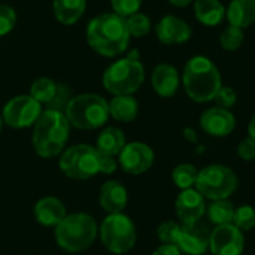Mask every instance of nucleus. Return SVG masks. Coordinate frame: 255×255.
Here are the masks:
<instances>
[{
  "label": "nucleus",
  "instance_id": "obj_37",
  "mask_svg": "<svg viewBox=\"0 0 255 255\" xmlns=\"http://www.w3.org/2000/svg\"><path fill=\"white\" fill-rule=\"evenodd\" d=\"M118 169V160L117 157H111L106 154L99 152V170L103 175H112Z\"/></svg>",
  "mask_w": 255,
  "mask_h": 255
},
{
  "label": "nucleus",
  "instance_id": "obj_4",
  "mask_svg": "<svg viewBox=\"0 0 255 255\" xmlns=\"http://www.w3.org/2000/svg\"><path fill=\"white\" fill-rule=\"evenodd\" d=\"M54 238L58 248L70 254L87 251L99 238V224L85 212L67 214L54 229Z\"/></svg>",
  "mask_w": 255,
  "mask_h": 255
},
{
  "label": "nucleus",
  "instance_id": "obj_6",
  "mask_svg": "<svg viewBox=\"0 0 255 255\" xmlns=\"http://www.w3.org/2000/svg\"><path fill=\"white\" fill-rule=\"evenodd\" d=\"M103 87L112 96L134 94L145 82V67L140 60L120 58L106 67L102 76Z\"/></svg>",
  "mask_w": 255,
  "mask_h": 255
},
{
  "label": "nucleus",
  "instance_id": "obj_30",
  "mask_svg": "<svg viewBox=\"0 0 255 255\" xmlns=\"http://www.w3.org/2000/svg\"><path fill=\"white\" fill-rule=\"evenodd\" d=\"M233 224L241 232H250L255 227V208L251 205H242L236 208Z\"/></svg>",
  "mask_w": 255,
  "mask_h": 255
},
{
  "label": "nucleus",
  "instance_id": "obj_10",
  "mask_svg": "<svg viewBox=\"0 0 255 255\" xmlns=\"http://www.w3.org/2000/svg\"><path fill=\"white\" fill-rule=\"evenodd\" d=\"M42 105L30 94H19L12 97L1 111L3 123L12 128L21 130L33 127L42 115Z\"/></svg>",
  "mask_w": 255,
  "mask_h": 255
},
{
  "label": "nucleus",
  "instance_id": "obj_29",
  "mask_svg": "<svg viewBox=\"0 0 255 255\" xmlns=\"http://www.w3.org/2000/svg\"><path fill=\"white\" fill-rule=\"evenodd\" d=\"M244 42H245V30L235 25H227L220 34V45L227 52H235L241 49Z\"/></svg>",
  "mask_w": 255,
  "mask_h": 255
},
{
  "label": "nucleus",
  "instance_id": "obj_22",
  "mask_svg": "<svg viewBox=\"0 0 255 255\" xmlns=\"http://www.w3.org/2000/svg\"><path fill=\"white\" fill-rule=\"evenodd\" d=\"M126 134L121 128L118 127H105L97 139H96V149L102 154L111 155V157H118L123 148L126 146Z\"/></svg>",
  "mask_w": 255,
  "mask_h": 255
},
{
  "label": "nucleus",
  "instance_id": "obj_24",
  "mask_svg": "<svg viewBox=\"0 0 255 255\" xmlns=\"http://www.w3.org/2000/svg\"><path fill=\"white\" fill-rule=\"evenodd\" d=\"M87 9V0H54L52 10L58 22L64 25L76 24Z\"/></svg>",
  "mask_w": 255,
  "mask_h": 255
},
{
  "label": "nucleus",
  "instance_id": "obj_31",
  "mask_svg": "<svg viewBox=\"0 0 255 255\" xmlns=\"http://www.w3.org/2000/svg\"><path fill=\"white\" fill-rule=\"evenodd\" d=\"M212 102H215V106H218V108L232 109L238 103V93L232 87L221 85V88L218 90V93L215 94Z\"/></svg>",
  "mask_w": 255,
  "mask_h": 255
},
{
  "label": "nucleus",
  "instance_id": "obj_19",
  "mask_svg": "<svg viewBox=\"0 0 255 255\" xmlns=\"http://www.w3.org/2000/svg\"><path fill=\"white\" fill-rule=\"evenodd\" d=\"M99 203L106 214L124 212L128 203L127 188L120 181H108L102 185L99 193Z\"/></svg>",
  "mask_w": 255,
  "mask_h": 255
},
{
  "label": "nucleus",
  "instance_id": "obj_32",
  "mask_svg": "<svg viewBox=\"0 0 255 255\" xmlns=\"http://www.w3.org/2000/svg\"><path fill=\"white\" fill-rule=\"evenodd\" d=\"M111 4H112L114 13L123 18H127L140 10L142 0H111Z\"/></svg>",
  "mask_w": 255,
  "mask_h": 255
},
{
  "label": "nucleus",
  "instance_id": "obj_42",
  "mask_svg": "<svg viewBox=\"0 0 255 255\" xmlns=\"http://www.w3.org/2000/svg\"><path fill=\"white\" fill-rule=\"evenodd\" d=\"M3 118H1V115H0V133H1V130H3Z\"/></svg>",
  "mask_w": 255,
  "mask_h": 255
},
{
  "label": "nucleus",
  "instance_id": "obj_5",
  "mask_svg": "<svg viewBox=\"0 0 255 255\" xmlns=\"http://www.w3.org/2000/svg\"><path fill=\"white\" fill-rule=\"evenodd\" d=\"M64 115L69 124L78 130H97L103 127L111 118L109 102L100 94L94 93L78 94L69 100L64 109Z\"/></svg>",
  "mask_w": 255,
  "mask_h": 255
},
{
  "label": "nucleus",
  "instance_id": "obj_18",
  "mask_svg": "<svg viewBox=\"0 0 255 255\" xmlns=\"http://www.w3.org/2000/svg\"><path fill=\"white\" fill-rule=\"evenodd\" d=\"M33 214H34L36 221L40 226L55 229L64 220V217L67 215V211H66L64 203L60 199L54 196H45V197H40L34 203Z\"/></svg>",
  "mask_w": 255,
  "mask_h": 255
},
{
  "label": "nucleus",
  "instance_id": "obj_12",
  "mask_svg": "<svg viewBox=\"0 0 255 255\" xmlns=\"http://www.w3.org/2000/svg\"><path fill=\"white\" fill-rule=\"evenodd\" d=\"M245 236L235 224L217 226L209 235V251L212 255H242Z\"/></svg>",
  "mask_w": 255,
  "mask_h": 255
},
{
  "label": "nucleus",
  "instance_id": "obj_15",
  "mask_svg": "<svg viewBox=\"0 0 255 255\" xmlns=\"http://www.w3.org/2000/svg\"><path fill=\"white\" fill-rule=\"evenodd\" d=\"M199 126L203 133L212 137H227L236 128V117L230 109L212 106L203 111L199 118Z\"/></svg>",
  "mask_w": 255,
  "mask_h": 255
},
{
  "label": "nucleus",
  "instance_id": "obj_2",
  "mask_svg": "<svg viewBox=\"0 0 255 255\" xmlns=\"http://www.w3.org/2000/svg\"><path fill=\"white\" fill-rule=\"evenodd\" d=\"M181 84L185 94L196 103H209L223 85L218 66L206 55L191 57L182 70Z\"/></svg>",
  "mask_w": 255,
  "mask_h": 255
},
{
  "label": "nucleus",
  "instance_id": "obj_39",
  "mask_svg": "<svg viewBox=\"0 0 255 255\" xmlns=\"http://www.w3.org/2000/svg\"><path fill=\"white\" fill-rule=\"evenodd\" d=\"M185 140H188L190 143H199V136H197V131L193 128V127H185L184 131H182Z\"/></svg>",
  "mask_w": 255,
  "mask_h": 255
},
{
  "label": "nucleus",
  "instance_id": "obj_36",
  "mask_svg": "<svg viewBox=\"0 0 255 255\" xmlns=\"http://www.w3.org/2000/svg\"><path fill=\"white\" fill-rule=\"evenodd\" d=\"M238 155L241 160L244 161H254L255 160V140L251 139L250 136L245 137L244 140H241L239 146H238Z\"/></svg>",
  "mask_w": 255,
  "mask_h": 255
},
{
  "label": "nucleus",
  "instance_id": "obj_40",
  "mask_svg": "<svg viewBox=\"0 0 255 255\" xmlns=\"http://www.w3.org/2000/svg\"><path fill=\"white\" fill-rule=\"evenodd\" d=\"M169 4H172L173 7H187L190 4H193L194 0H167Z\"/></svg>",
  "mask_w": 255,
  "mask_h": 255
},
{
  "label": "nucleus",
  "instance_id": "obj_3",
  "mask_svg": "<svg viewBox=\"0 0 255 255\" xmlns=\"http://www.w3.org/2000/svg\"><path fill=\"white\" fill-rule=\"evenodd\" d=\"M70 124L61 111L46 109L31 127V145L42 158L58 157L67 146Z\"/></svg>",
  "mask_w": 255,
  "mask_h": 255
},
{
  "label": "nucleus",
  "instance_id": "obj_1",
  "mask_svg": "<svg viewBox=\"0 0 255 255\" xmlns=\"http://www.w3.org/2000/svg\"><path fill=\"white\" fill-rule=\"evenodd\" d=\"M130 39L126 18L114 12L100 13L87 25L88 45L103 57H117L123 54L128 48Z\"/></svg>",
  "mask_w": 255,
  "mask_h": 255
},
{
  "label": "nucleus",
  "instance_id": "obj_11",
  "mask_svg": "<svg viewBox=\"0 0 255 255\" xmlns=\"http://www.w3.org/2000/svg\"><path fill=\"white\" fill-rule=\"evenodd\" d=\"M155 161L152 148L143 142H128L118 155V166L128 175L146 173Z\"/></svg>",
  "mask_w": 255,
  "mask_h": 255
},
{
  "label": "nucleus",
  "instance_id": "obj_13",
  "mask_svg": "<svg viewBox=\"0 0 255 255\" xmlns=\"http://www.w3.org/2000/svg\"><path fill=\"white\" fill-rule=\"evenodd\" d=\"M206 199L196 190H181L175 202V211L181 224L193 226L206 215Z\"/></svg>",
  "mask_w": 255,
  "mask_h": 255
},
{
  "label": "nucleus",
  "instance_id": "obj_20",
  "mask_svg": "<svg viewBox=\"0 0 255 255\" xmlns=\"http://www.w3.org/2000/svg\"><path fill=\"white\" fill-rule=\"evenodd\" d=\"M193 12L205 27H217L226 19V6L221 0H194Z\"/></svg>",
  "mask_w": 255,
  "mask_h": 255
},
{
  "label": "nucleus",
  "instance_id": "obj_9",
  "mask_svg": "<svg viewBox=\"0 0 255 255\" xmlns=\"http://www.w3.org/2000/svg\"><path fill=\"white\" fill-rule=\"evenodd\" d=\"M60 170L70 179L85 181L97 173L99 170V151L96 146L87 143H76L67 146L58 160Z\"/></svg>",
  "mask_w": 255,
  "mask_h": 255
},
{
  "label": "nucleus",
  "instance_id": "obj_7",
  "mask_svg": "<svg viewBox=\"0 0 255 255\" xmlns=\"http://www.w3.org/2000/svg\"><path fill=\"white\" fill-rule=\"evenodd\" d=\"M102 245L112 254L130 253L137 241V232L133 220L124 212L108 214L99 226Z\"/></svg>",
  "mask_w": 255,
  "mask_h": 255
},
{
  "label": "nucleus",
  "instance_id": "obj_41",
  "mask_svg": "<svg viewBox=\"0 0 255 255\" xmlns=\"http://www.w3.org/2000/svg\"><path fill=\"white\" fill-rule=\"evenodd\" d=\"M248 136L255 140V115L250 120V123H248Z\"/></svg>",
  "mask_w": 255,
  "mask_h": 255
},
{
  "label": "nucleus",
  "instance_id": "obj_33",
  "mask_svg": "<svg viewBox=\"0 0 255 255\" xmlns=\"http://www.w3.org/2000/svg\"><path fill=\"white\" fill-rule=\"evenodd\" d=\"M16 24L15 9L7 4H0V37L9 34Z\"/></svg>",
  "mask_w": 255,
  "mask_h": 255
},
{
  "label": "nucleus",
  "instance_id": "obj_35",
  "mask_svg": "<svg viewBox=\"0 0 255 255\" xmlns=\"http://www.w3.org/2000/svg\"><path fill=\"white\" fill-rule=\"evenodd\" d=\"M70 99H72V96H70V90H69L66 85L58 84L57 94H55V97L52 99V102L48 105V109H55V111H61V112H64V109H66V106H67V103H69V100H70Z\"/></svg>",
  "mask_w": 255,
  "mask_h": 255
},
{
  "label": "nucleus",
  "instance_id": "obj_28",
  "mask_svg": "<svg viewBox=\"0 0 255 255\" xmlns=\"http://www.w3.org/2000/svg\"><path fill=\"white\" fill-rule=\"evenodd\" d=\"M126 25H127V30H128V34L130 37H145L146 34H149L151 28H152V22H151V18L143 13V12H136L130 16L126 18Z\"/></svg>",
  "mask_w": 255,
  "mask_h": 255
},
{
  "label": "nucleus",
  "instance_id": "obj_16",
  "mask_svg": "<svg viewBox=\"0 0 255 255\" xmlns=\"http://www.w3.org/2000/svg\"><path fill=\"white\" fill-rule=\"evenodd\" d=\"M155 36L163 45L175 46L187 43L193 36V28L185 19L176 15H164L155 24Z\"/></svg>",
  "mask_w": 255,
  "mask_h": 255
},
{
  "label": "nucleus",
  "instance_id": "obj_34",
  "mask_svg": "<svg viewBox=\"0 0 255 255\" xmlns=\"http://www.w3.org/2000/svg\"><path fill=\"white\" fill-rule=\"evenodd\" d=\"M181 223L176 221H164L158 226L157 229V238L161 244H173L175 242V236L178 233Z\"/></svg>",
  "mask_w": 255,
  "mask_h": 255
},
{
  "label": "nucleus",
  "instance_id": "obj_27",
  "mask_svg": "<svg viewBox=\"0 0 255 255\" xmlns=\"http://www.w3.org/2000/svg\"><path fill=\"white\" fill-rule=\"evenodd\" d=\"M199 169L191 163H181L172 170V181L179 190L194 188L197 181Z\"/></svg>",
  "mask_w": 255,
  "mask_h": 255
},
{
  "label": "nucleus",
  "instance_id": "obj_21",
  "mask_svg": "<svg viewBox=\"0 0 255 255\" xmlns=\"http://www.w3.org/2000/svg\"><path fill=\"white\" fill-rule=\"evenodd\" d=\"M226 19L229 25L242 30L251 27L255 22V0H232L226 6Z\"/></svg>",
  "mask_w": 255,
  "mask_h": 255
},
{
  "label": "nucleus",
  "instance_id": "obj_8",
  "mask_svg": "<svg viewBox=\"0 0 255 255\" xmlns=\"http://www.w3.org/2000/svg\"><path fill=\"white\" fill-rule=\"evenodd\" d=\"M239 179L233 169L226 164H209L199 170L194 188L206 200L230 199L238 190Z\"/></svg>",
  "mask_w": 255,
  "mask_h": 255
},
{
  "label": "nucleus",
  "instance_id": "obj_23",
  "mask_svg": "<svg viewBox=\"0 0 255 255\" xmlns=\"http://www.w3.org/2000/svg\"><path fill=\"white\" fill-rule=\"evenodd\" d=\"M139 103L133 94L114 96L109 102V115L120 123H131L137 118Z\"/></svg>",
  "mask_w": 255,
  "mask_h": 255
},
{
  "label": "nucleus",
  "instance_id": "obj_14",
  "mask_svg": "<svg viewBox=\"0 0 255 255\" xmlns=\"http://www.w3.org/2000/svg\"><path fill=\"white\" fill-rule=\"evenodd\" d=\"M209 232L200 224H179L173 245L185 255H205L209 251Z\"/></svg>",
  "mask_w": 255,
  "mask_h": 255
},
{
  "label": "nucleus",
  "instance_id": "obj_38",
  "mask_svg": "<svg viewBox=\"0 0 255 255\" xmlns=\"http://www.w3.org/2000/svg\"><path fill=\"white\" fill-rule=\"evenodd\" d=\"M152 255H182V253L179 251V248L173 244H161Z\"/></svg>",
  "mask_w": 255,
  "mask_h": 255
},
{
  "label": "nucleus",
  "instance_id": "obj_26",
  "mask_svg": "<svg viewBox=\"0 0 255 255\" xmlns=\"http://www.w3.org/2000/svg\"><path fill=\"white\" fill-rule=\"evenodd\" d=\"M58 90V84L48 78V76H42L37 78L36 81H33L31 87H30V96L37 100L40 105H49L52 102V99L55 97Z\"/></svg>",
  "mask_w": 255,
  "mask_h": 255
},
{
  "label": "nucleus",
  "instance_id": "obj_17",
  "mask_svg": "<svg viewBox=\"0 0 255 255\" xmlns=\"http://www.w3.org/2000/svg\"><path fill=\"white\" fill-rule=\"evenodd\" d=\"M151 85L160 97L170 99L181 87V75L175 66L169 63H160L151 73Z\"/></svg>",
  "mask_w": 255,
  "mask_h": 255
},
{
  "label": "nucleus",
  "instance_id": "obj_25",
  "mask_svg": "<svg viewBox=\"0 0 255 255\" xmlns=\"http://www.w3.org/2000/svg\"><path fill=\"white\" fill-rule=\"evenodd\" d=\"M235 211H236V206L229 199L212 200L206 206V217L215 227L224 226V224H233Z\"/></svg>",
  "mask_w": 255,
  "mask_h": 255
}]
</instances>
